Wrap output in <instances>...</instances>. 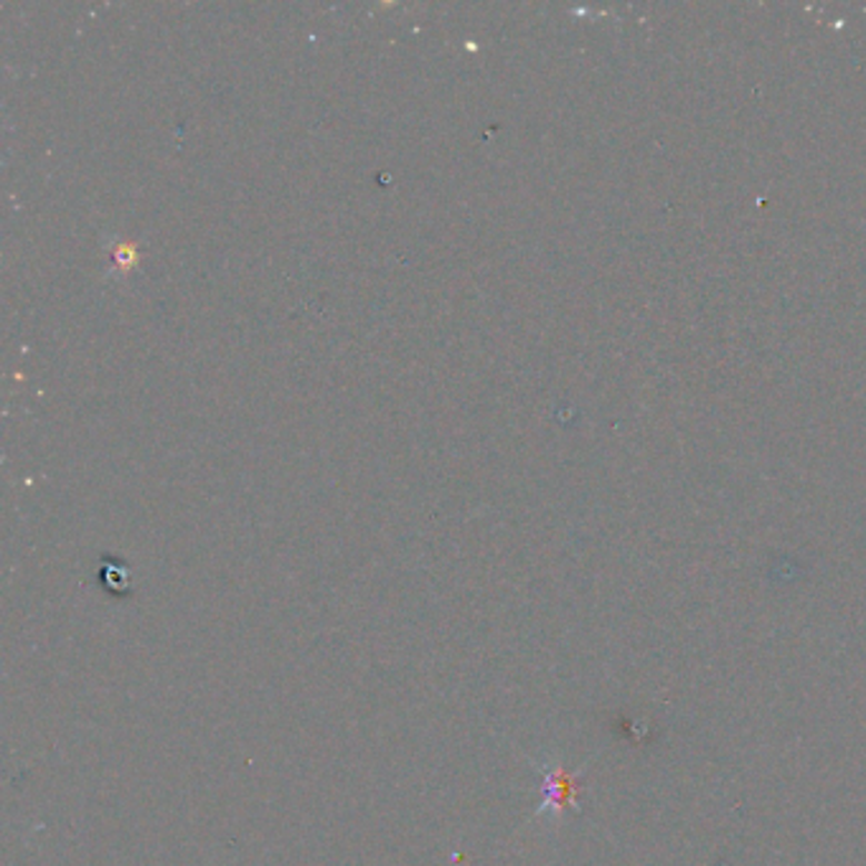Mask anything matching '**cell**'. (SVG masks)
<instances>
[{
  "instance_id": "6da1fadb",
  "label": "cell",
  "mask_w": 866,
  "mask_h": 866,
  "mask_svg": "<svg viewBox=\"0 0 866 866\" xmlns=\"http://www.w3.org/2000/svg\"><path fill=\"white\" fill-rule=\"evenodd\" d=\"M575 798V778H569L567 773L555 770L547 773V785H544V806L541 810H561L573 806Z\"/></svg>"
}]
</instances>
